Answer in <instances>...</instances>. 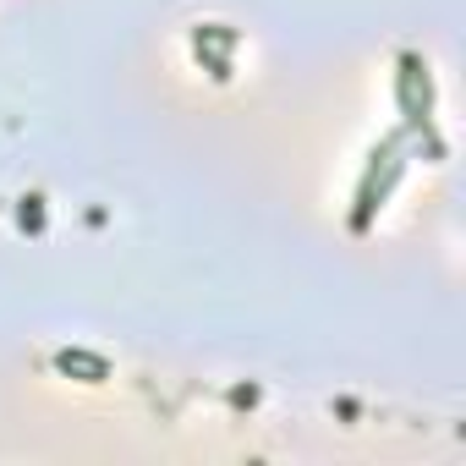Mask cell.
Returning <instances> with one entry per match:
<instances>
[{"label": "cell", "mask_w": 466, "mask_h": 466, "mask_svg": "<svg viewBox=\"0 0 466 466\" xmlns=\"http://www.w3.org/2000/svg\"><path fill=\"white\" fill-rule=\"evenodd\" d=\"M23 225H34V230L45 225V208H39V198H23Z\"/></svg>", "instance_id": "4"}, {"label": "cell", "mask_w": 466, "mask_h": 466, "mask_svg": "<svg viewBox=\"0 0 466 466\" xmlns=\"http://www.w3.org/2000/svg\"><path fill=\"white\" fill-rule=\"evenodd\" d=\"M395 99H400V116H406V132L422 137L428 159H444V137L433 132V77H428V61H422L417 50H400Z\"/></svg>", "instance_id": "1"}, {"label": "cell", "mask_w": 466, "mask_h": 466, "mask_svg": "<svg viewBox=\"0 0 466 466\" xmlns=\"http://www.w3.org/2000/svg\"><path fill=\"white\" fill-rule=\"evenodd\" d=\"M400 132H390L379 148H373V165H368V176H362V187H357V208H351V230L362 237V230L373 225V208L384 203V192L395 187V176H400Z\"/></svg>", "instance_id": "2"}, {"label": "cell", "mask_w": 466, "mask_h": 466, "mask_svg": "<svg viewBox=\"0 0 466 466\" xmlns=\"http://www.w3.org/2000/svg\"><path fill=\"white\" fill-rule=\"evenodd\" d=\"M56 368L61 373H83V384H99L110 368H105V357H88V351H61L56 357Z\"/></svg>", "instance_id": "3"}]
</instances>
